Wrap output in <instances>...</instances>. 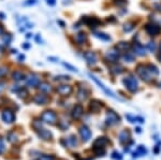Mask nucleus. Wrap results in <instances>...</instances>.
Instances as JSON below:
<instances>
[{
    "label": "nucleus",
    "instance_id": "nucleus-1",
    "mask_svg": "<svg viewBox=\"0 0 161 160\" xmlns=\"http://www.w3.org/2000/svg\"><path fill=\"white\" fill-rule=\"evenodd\" d=\"M109 139L105 136H100L94 142V152L98 156H103L105 154V146L109 144Z\"/></svg>",
    "mask_w": 161,
    "mask_h": 160
},
{
    "label": "nucleus",
    "instance_id": "nucleus-2",
    "mask_svg": "<svg viewBox=\"0 0 161 160\" xmlns=\"http://www.w3.org/2000/svg\"><path fill=\"white\" fill-rule=\"evenodd\" d=\"M123 82V84H125L126 88H127L129 91H131V93H135V91L139 89L137 80L135 79L133 75H129V76L125 77Z\"/></svg>",
    "mask_w": 161,
    "mask_h": 160
},
{
    "label": "nucleus",
    "instance_id": "nucleus-3",
    "mask_svg": "<svg viewBox=\"0 0 161 160\" xmlns=\"http://www.w3.org/2000/svg\"><path fill=\"white\" fill-rule=\"evenodd\" d=\"M136 73L145 82H150L151 80L154 79V76L150 74V72H149V70L147 69L146 65H140L139 67L136 68Z\"/></svg>",
    "mask_w": 161,
    "mask_h": 160
},
{
    "label": "nucleus",
    "instance_id": "nucleus-4",
    "mask_svg": "<svg viewBox=\"0 0 161 160\" xmlns=\"http://www.w3.org/2000/svg\"><path fill=\"white\" fill-rule=\"evenodd\" d=\"M41 119H42L43 123L53 125V124H55L56 121H57V115H56L53 111L47 110V111H44L41 114Z\"/></svg>",
    "mask_w": 161,
    "mask_h": 160
},
{
    "label": "nucleus",
    "instance_id": "nucleus-5",
    "mask_svg": "<svg viewBox=\"0 0 161 160\" xmlns=\"http://www.w3.org/2000/svg\"><path fill=\"white\" fill-rule=\"evenodd\" d=\"M88 75H89V76H90V79H92V81H94L95 83L97 84V85L99 86L100 88H101L102 90H103L104 93H105L107 96H110V97H112V98H114V99H118V98H117V97H116V96H115V94H114L113 91L111 90V89H109V88H107V87H106L105 85H104L103 83H101V82H100L99 80L97 79V77H96V76H94V75H92V74H90V73L88 74Z\"/></svg>",
    "mask_w": 161,
    "mask_h": 160
},
{
    "label": "nucleus",
    "instance_id": "nucleus-6",
    "mask_svg": "<svg viewBox=\"0 0 161 160\" xmlns=\"http://www.w3.org/2000/svg\"><path fill=\"white\" fill-rule=\"evenodd\" d=\"M120 121V117L118 116L114 111H109L106 114V119H105V123L109 126H114V125L118 124Z\"/></svg>",
    "mask_w": 161,
    "mask_h": 160
},
{
    "label": "nucleus",
    "instance_id": "nucleus-7",
    "mask_svg": "<svg viewBox=\"0 0 161 160\" xmlns=\"http://www.w3.org/2000/svg\"><path fill=\"white\" fill-rule=\"evenodd\" d=\"M145 30L149 36H157L161 31V28L159 25L154 24V23H149V24L145 26Z\"/></svg>",
    "mask_w": 161,
    "mask_h": 160
},
{
    "label": "nucleus",
    "instance_id": "nucleus-8",
    "mask_svg": "<svg viewBox=\"0 0 161 160\" xmlns=\"http://www.w3.org/2000/svg\"><path fill=\"white\" fill-rule=\"evenodd\" d=\"M72 86L71 85H68V84H61V85H59L57 87V93L59 94V95L61 96H69L70 94L72 93Z\"/></svg>",
    "mask_w": 161,
    "mask_h": 160
},
{
    "label": "nucleus",
    "instance_id": "nucleus-9",
    "mask_svg": "<svg viewBox=\"0 0 161 160\" xmlns=\"http://www.w3.org/2000/svg\"><path fill=\"white\" fill-rule=\"evenodd\" d=\"M80 135H81V138L84 142H87V141L90 140L92 138V131L90 129L88 128L87 126H82L80 128Z\"/></svg>",
    "mask_w": 161,
    "mask_h": 160
},
{
    "label": "nucleus",
    "instance_id": "nucleus-10",
    "mask_svg": "<svg viewBox=\"0 0 161 160\" xmlns=\"http://www.w3.org/2000/svg\"><path fill=\"white\" fill-rule=\"evenodd\" d=\"M1 117H2V119H3L4 123H7V124L13 123L14 119H15V116H14V113H13L12 111H11V110H6V111L2 112Z\"/></svg>",
    "mask_w": 161,
    "mask_h": 160
},
{
    "label": "nucleus",
    "instance_id": "nucleus-11",
    "mask_svg": "<svg viewBox=\"0 0 161 160\" xmlns=\"http://www.w3.org/2000/svg\"><path fill=\"white\" fill-rule=\"evenodd\" d=\"M26 84L29 87H37L40 84V79H39V76L37 74H30L27 77Z\"/></svg>",
    "mask_w": 161,
    "mask_h": 160
},
{
    "label": "nucleus",
    "instance_id": "nucleus-12",
    "mask_svg": "<svg viewBox=\"0 0 161 160\" xmlns=\"http://www.w3.org/2000/svg\"><path fill=\"white\" fill-rule=\"evenodd\" d=\"M83 57L85 58L86 62L89 63V65H95L97 62V55L94 52H85L83 54Z\"/></svg>",
    "mask_w": 161,
    "mask_h": 160
},
{
    "label": "nucleus",
    "instance_id": "nucleus-13",
    "mask_svg": "<svg viewBox=\"0 0 161 160\" xmlns=\"http://www.w3.org/2000/svg\"><path fill=\"white\" fill-rule=\"evenodd\" d=\"M84 113V109L83 107H82L81 104H76L75 107H73V110H72V118L73 119H80L82 117V115H83Z\"/></svg>",
    "mask_w": 161,
    "mask_h": 160
},
{
    "label": "nucleus",
    "instance_id": "nucleus-14",
    "mask_svg": "<svg viewBox=\"0 0 161 160\" xmlns=\"http://www.w3.org/2000/svg\"><path fill=\"white\" fill-rule=\"evenodd\" d=\"M47 100H48L47 96L44 95V94H37L34 97V101L37 104H46Z\"/></svg>",
    "mask_w": 161,
    "mask_h": 160
},
{
    "label": "nucleus",
    "instance_id": "nucleus-15",
    "mask_svg": "<svg viewBox=\"0 0 161 160\" xmlns=\"http://www.w3.org/2000/svg\"><path fill=\"white\" fill-rule=\"evenodd\" d=\"M118 57H119V51H118V49L116 51L115 48L107 52V54H106V58L111 60L112 62H115L116 60L118 59Z\"/></svg>",
    "mask_w": 161,
    "mask_h": 160
},
{
    "label": "nucleus",
    "instance_id": "nucleus-16",
    "mask_svg": "<svg viewBox=\"0 0 161 160\" xmlns=\"http://www.w3.org/2000/svg\"><path fill=\"white\" fill-rule=\"evenodd\" d=\"M130 138H131V136H130V133H129V131H127V130L121 131L119 133V136H118L120 144H127V143L130 141Z\"/></svg>",
    "mask_w": 161,
    "mask_h": 160
},
{
    "label": "nucleus",
    "instance_id": "nucleus-17",
    "mask_svg": "<svg viewBox=\"0 0 161 160\" xmlns=\"http://www.w3.org/2000/svg\"><path fill=\"white\" fill-rule=\"evenodd\" d=\"M84 22L86 23L89 27H98V26L100 25V21L98 20V18H96V17H86V18H84Z\"/></svg>",
    "mask_w": 161,
    "mask_h": 160
},
{
    "label": "nucleus",
    "instance_id": "nucleus-18",
    "mask_svg": "<svg viewBox=\"0 0 161 160\" xmlns=\"http://www.w3.org/2000/svg\"><path fill=\"white\" fill-rule=\"evenodd\" d=\"M101 107H102V102H100V101H98V100H92L89 104L90 111L94 113H98Z\"/></svg>",
    "mask_w": 161,
    "mask_h": 160
},
{
    "label": "nucleus",
    "instance_id": "nucleus-19",
    "mask_svg": "<svg viewBox=\"0 0 161 160\" xmlns=\"http://www.w3.org/2000/svg\"><path fill=\"white\" fill-rule=\"evenodd\" d=\"M38 133H39V135H40V138L43 139V140H45V141H48L52 139V132L48 130H46V129H44V128H42L41 130H39Z\"/></svg>",
    "mask_w": 161,
    "mask_h": 160
},
{
    "label": "nucleus",
    "instance_id": "nucleus-20",
    "mask_svg": "<svg viewBox=\"0 0 161 160\" xmlns=\"http://www.w3.org/2000/svg\"><path fill=\"white\" fill-rule=\"evenodd\" d=\"M86 41H87V34H86L85 32H78V34L75 36V42L78 44V45L84 44Z\"/></svg>",
    "mask_w": 161,
    "mask_h": 160
},
{
    "label": "nucleus",
    "instance_id": "nucleus-21",
    "mask_svg": "<svg viewBox=\"0 0 161 160\" xmlns=\"http://www.w3.org/2000/svg\"><path fill=\"white\" fill-rule=\"evenodd\" d=\"M147 154V149L143 146V145H139L136 150L133 153V157H140V156H145Z\"/></svg>",
    "mask_w": 161,
    "mask_h": 160
},
{
    "label": "nucleus",
    "instance_id": "nucleus-22",
    "mask_svg": "<svg viewBox=\"0 0 161 160\" xmlns=\"http://www.w3.org/2000/svg\"><path fill=\"white\" fill-rule=\"evenodd\" d=\"M134 53L136 54V55H140V56H144L146 54L145 52V48H144L143 45H141L140 43H135L134 44Z\"/></svg>",
    "mask_w": 161,
    "mask_h": 160
},
{
    "label": "nucleus",
    "instance_id": "nucleus-23",
    "mask_svg": "<svg viewBox=\"0 0 161 160\" xmlns=\"http://www.w3.org/2000/svg\"><path fill=\"white\" fill-rule=\"evenodd\" d=\"M38 87H39V89H40L42 93H51V91H52V86H51L48 83H46V82L40 83L38 85Z\"/></svg>",
    "mask_w": 161,
    "mask_h": 160
},
{
    "label": "nucleus",
    "instance_id": "nucleus-24",
    "mask_svg": "<svg viewBox=\"0 0 161 160\" xmlns=\"http://www.w3.org/2000/svg\"><path fill=\"white\" fill-rule=\"evenodd\" d=\"M78 99L80 101H84V100H86L88 97V90H86V89H84V88H80L78 89Z\"/></svg>",
    "mask_w": 161,
    "mask_h": 160
},
{
    "label": "nucleus",
    "instance_id": "nucleus-25",
    "mask_svg": "<svg viewBox=\"0 0 161 160\" xmlns=\"http://www.w3.org/2000/svg\"><path fill=\"white\" fill-rule=\"evenodd\" d=\"M66 142L69 147H75L78 145V141H76V138L74 135H70L66 140Z\"/></svg>",
    "mask_w": 161,
    "mask_h": 160
},
{
    "label": "nucleus",
    "instance_id": "nucleus-26",
    "mask_svg": "<svg viewBox=\"0 0 161 160\" xmlns=\"http://www.w3.org/2000/svg\"><path fill=\"white\" fill-rule=\"evenodd\" d=\"M110 71H111L113 74L117 75V74H120L121 72L123 71V68L119 65H114L112 68H110Z\"/></svg>",
    "mask_w": 161,
    "mask_h": 160
},
{
    "label": "nucleus",
    "instance_id": "nucleus-27",
    "mask_svg": "<svg viewBox=\"0 0 161 160\" xmlns=\"http://www.w3.org/2000/svg\"><path fill=\"white\" fill-rule=\"evenodd\" d=\"M12 77H13V80H15V81H20V80L24 79L25 75L23 72H20V71H14L13 74H12Z\"/></svg>",
    "mask_w": 161,
    "mask_h": 160
},
{
    "label": "nucleus",
    "instance_id": "nucleus-28",
    "mask_svg": "<svg viewBox=\"0 0 161 160\" xmlns=\"http://www.w3.org/2000/svg\"><path fill=\"white\" fill-rule=\"evenodd\" d=\"M95 36L97 38H99V39L101 40H104V41H110L111 40V37L109 36V34H101V32H96Z\"/></svg>",
    "mask_w": 161,
    "mask_h": 160
},
{
    "label": "nucleus",
    "instance_id": "nucleus-29",
    "mask_svg": "<svg viewBox=\"0 0 161 160\" xmlns=\"http://www.w3.org/2000/svg\"><path fill=\"white\" fill-rule=\"evenodd\" d=\"M123 59H125L126 62H132L134 60L133 54L130 53V52H126V54L123 55Z\"/></svg>",
    "mask_w": 161,
    "mask_h": 160
},
{
    "label": "nucleus",
    "instance_id": "nucleus-30",
    "mask_svg": "<svg viewBox=\"0 0 161 160\" xmlns=\"http://www.w3.org/2000/svg\"><path fill=\"white\" fill-rule=\"evenodd\" d=\"M116 48H117L118 51H127V49L129 48V44L126 43V42H120V43H118L117 45H116Z\"/></svg>",
    "mask_w": 161,
    "mask_h": 160
},
{
    "label": "nucleus",
    "instance_id": "nucleus-31",
    "mask_svg": "<svg viewBox=\"0 0 161 160\" xmlns=\"http://www.w3.org/2000/svg\"><path fill=\"white\" fill-rule=\"evenodd\" d=\"M32 127H34L36 131L41 130V129L43 128V127H42V121H34V123H32Z\"/></svg>",
    "mask_w": 161,
    "mask_h": 160
},
{
    "label": "nucleus",
    "instance_id": "nucleus-32",
    "mask_svg": "<svg viewBox=\"0 0 161 160\" xmlns=\"http://www.w3.org/2000/svg\"><path fill=\"white\" fill-rule=\"evenodd\" d=\"M62 65H64V67L68 68V69L70 70V71H73V72H78V69H76L75 67H73V66H71L70 63H67V62H62Z\"/></svg>",
    "mask_w": 161,
    "mask_h": 160
},
{
    "label": "nucleus",
    "instance_id": "nucleus-33",
    "mask_svg": "<svg viewBox=\"0 0 161 160\" xmlns=\"http://www.w3.org/2000/svg\"><path fill=\"white\" fill-rule=\"evenodd\" d=\"M147 48L149 49L150 52H155L156 51V43L154 41H150L149 43L147 44Z\"/></svg>",
    "mask_w": 161,
    "mask_h": 160
},
{
    "label": "nucleus",
    "instance_id": "nucleus-34",
    "mask_svg": "<svg viewBox=\"0 0 161 160\" xmlns=\"http://www.w3.org/2000/svg\"><path fill=\"white\" fill-rule=\"evenodd\" d=\"M39 160H55V158L53 156H51V155H42V156H40Z\"/></svg>",
    "mask_w": 161,
    "mask_h": 160
},
{
    "label": "nucleus",
    "instance_id": "nucleus-35",
    "mask_svg": "<svg viewBox=\"0 0 161 160\" xmlns=\"http://www.w3.org/2000/svg\"><path fill=\"white\" fill-rule=\"evenodd\" d=\"M68 80H70V76L68 75H60V76L55 77V81H68Z\"/></svg>",
    "mask_w": 161,
    "mask_h": 160
},
{
    "label": "nucleus",
    "instance_id": "nucleus-36",
    "mask_svg": "<svg viewBox=\"0 0 161 160\" xmlns=\"http://www.w3.org/2000/svg\"><path fill=\"white\" fill-rule=\"evenodd\" d=\"M2 40H3L4 44H9V43H10L11 40H12V37H11L10 34H7V36L2 37Z\"/></svg>",
    "mask_w": 161,
    "mask_h": 160
},
{
    "label": "nucleus",
    "instance_id": "nucleus-37",
    "mask_svg": "<svg viewBox=\"0 0 161 160\" xmlns=\"http://www.w3.org/2000/svg\"><path fill=\"white\" fill-rule=\"evenodd\" d=\"M112 158H113V159H116V160H121V158H123V157H121V155L118 154L117 152H114L113 155H112Z\"/></svg>",
    "mask_w": 161,
    "mask_h": 160
},
{
    "label": "nucleus",
    "instance_id": "nucleus-38",
    "mask_svg": "<svg viewBox=\"0 0 161 160\" xmlns=\"http://www.w3.org/2000/svg\"><path fill=\"white\" fill-rule=\"evenodd\" d=\"M7 73H8V69H6V68H0V77H3Z\"/></svg>",
    "mask_w": 161,
    "mask_h": 160
},
{
    "label": "nucleus",
    "instance_id": "nucleus-39",
    "mask_svg": "<svg viewBox=\"0 0 161 160\" xmlns=\"http://www.w3.org/2000/svg\"><path fill=\"white\" fill-rule=\"evenodd\" d=\"M123 29H125V31H131V30L133 29V26H131L130 24H126Z\"/></svg>",
    "mask_w": 161,
    "mask_h": 160
},
{
    "label": "nucleus",
    "instance_id": "nucleus-40",
    "mask_svg": "<svg viewBox=\"0 0 161 160\" xmlns=\"http://www.w3.org/2000/svg\"><path fill=\"white\" fill-rule=\"evenodd\" d=\"M18 94H20V98H26L27 95H28L27 91H26V90H23V89H22L20 91H18Z\"/></svg>",
    "mask_w": 161,
    "mask_h": 160
},
{
    "label": "nucleus",
    "instance_id": "nucleus-41",
    "mask_svg": "<svg viewBox=\"0 0 161 160\" xmlns=\"http://www.w3.org/2000/svg\"><path fill=\"white\" fill-rule=\"evenodd\" d=\"M126 117L129 119L130 123H135V121H136V117H133V116H131V115H126Z\"/></svg>",
    "mask_w": 161,
    "mask_h": 160
},
{
    "label": "nucleus",
    "instance_id": "nucleus-42",
    "mask_svg": "<svg viewBox=\"0 0 161 160\" xmlns=\"http://www.w3.org/2000/svg\"><path fill=\"white\" fill-rule=\"evenodd\" d=\"M115 3L117 6H125L127 3V0H119V1H115Z\"/></svg>",
    "mask_w": 161,
    "mask_h": 160
},
{
    "label": "nucleus",
    "instance_id": "nucleus-43",
    "mask_svg": "<svg viewBox=\"0 0 161 160\" xmlns=\"http://www.w3.org/2000/svg\"><path fill=\"white\" fill-rule=\"evenodd\" d=\"M37 2V0H28V1H25L24 4L25 6H30V4H34Z\"/></svg>",
    "mask_w": 161,
    "mask_h": 160
},
{
    "label": "nucleus",
    "instance_id": "nucleus-44",
    "mask_svg": "<svg viewBox=\"0 0 161 160\" xmlns=\"http://www.w3.org/2000/svg\"><path fill=\"white\" fill-rule=\"evenodd\" d=\"M9 141H11V142L16 141V135H14L13 133H10V135H9Z\"/></svg>",
    "mask_w": 161,
    "mask_h": 160
},
{
    "label": "nucleus",
    "instance_id": "nucleus-45",
    "mask_svg": "<svg viewBox=\"0 0 161 160\" xmlns=\"http://www.w3.org/2000/svg\"><path fill=\"white\" fill-rule=\"evenodd\" d=\"M3 150H4V144L3 142H2V140H0V154H1Z\"/></svg>",
    "mask_w": 161,
    "mask_h": 160
},
{
    "label": "nucleus",
    "instance_id": "nucleus-46",
    "mask_svg": "<svg viewBox=\"0 0 161 160\" xmlns=\"http://www.w3.org/2000/svg\"><path fill=\"white\" fill-rule=\"evenodd\" d=\"M47 3L51 4V6H53V4H55V0H47Z\"/></svg>",
    "mask_w": 161,
    "mask_h": 160
},
{
    "label": "nucleus",
    "instance_id": "nucleus-47",
    "mask_svg": "<svg viewBox=\"0 0 161 160\" xmlns=\"http://www.w3.org/2000/svg\"><path fill=\"white\" fill-rule=\"evenodd\" d=\"M4 32V29H3V27H2L1 25H0V34H2Z\"/></svg>",
    "mask_w": 161,
    "mask_h": 160
},
{
    "label": "nucleus",
    "instance_id": "nucleus-48",
    "mask_svg": "<svg viewBox=\"0 0 161 160\" xmlns=\"http://www.w3.org/2000/svg\"><path fill=\"white\" fill-rule=\"evenodd\" d=\"M18 59H20V62H23V59H25V56L24 55H20V57H18Z\"/></svg>",
    "mask_w": 161,
    "mask_h": 160
},
{
    "label": "nucleus",
    "instance_id": "nucleus-49",
    "mask_svg": "<svg viewBox=\"0 0 161 160\" xmlns=\"http://www.w3.org/2000/svg\"><path fill=\"white\" fill-rule=\"evenodd\" d=\"M23 48H29L30 45H29V44H23Z\"/></svg>",
    "mask_w": 161,
    "mask_h": 160
},
{
    "label": "nucleus",
    "instance_id": "nucleus-50",
    "mask_svg": "<svg viewBox=\"0 0 161 160\" xmlns=\"http://www.w3.org/2000/svg\"><path fill=\"white\" fill-rule=\"evenodd\" d=\"M58 22H59V24L61 25V27H65V23L64 22H61V21H58Z\"/></svg>",
    "mask_w": 161,
    "mask_h": 160
},
{
    "label": "nucleus",
    "instance_id": "nucleus-51",
    "mask_svg": "<svg viewBox=\"0 0 161 160\" xmlns=\"http://www.w3.org/2000/svg\"><path fill=\"white\" fill-rule=\"evenodd\" d=\"M158 59H159V62H161V54H159V55H158Z\"/></svg>",
    "mask_w": 161,
    "mask_h": 160
},
{
    "label": "nucleus",
    "instance_id": "nucleus-52",
    "mask_svg": "<svg viewBox=\"0 0 161 160\" xmlns=\"http://www.w3.org/2000/svg\"><path fill=\"white\" fill-rule=\"evenodd\" d=\"M136 131H137V132H141V128H140V127H137V128H136Z\"/></svg>",
    "mask_w": 161,
    "mask_h": 160
},
{
    "label": "nucleus",
    "instance_id": "nucleus-53",
    "mask_svg": "<svg viewBox=\"0 0 161 160\" xmlns=\"http://www.w3.org/2000/svg\"><path fill=\"white\" fill-rule=\"evenodd\" d=\"M26 37H27V38H30V37H31V34H27Z\"/></svg>",
    "mask_w": 161,
    "mask_h": 160
},
{
    "label": "nucleus",
    "instance_id": "nucleus-54",
    "mask_svg": "<svg viewBox=\"0 0 161 160\" xmlns=\"http://www.w3.org/2000/svg\"><path fill=\"white\" fill-rule=\"evenodd\" d=\"M159 87H160V88H161V83L159 84Z\"/></svg>",
    "mask_w": 161,
    "mask_h": 160
},
{
    "label": "nucleus",
    "instance_id": "nucleus-55",
    "mask_svg": "<svg viewBox=\"0 0 161 160\" xmlns=\"http://www.w3.org/2000/svg\"><path fill=\"white\" fill-rule=\"evenodd\" d=\"M160 49H161V42H160Z\"/></svg>",
    "mask_w": 161,
    "mask_h": 160
},
{
    "label": "nucleus",
    "instance_id": "nucleus-56",
    "mask_svg": "<svg viewBox=\"0 0 161 160\" xmlns=\"http://www.w3.org/2000/svg\"><path fill=\"white\" fill-rule=\"evenodd\" d=\"M87 160H92V159H87Z\"/></svg>",
    "mask_w": 161,
    "mask_h": 160
}]
</instances>
